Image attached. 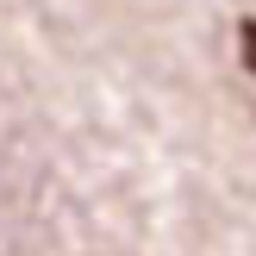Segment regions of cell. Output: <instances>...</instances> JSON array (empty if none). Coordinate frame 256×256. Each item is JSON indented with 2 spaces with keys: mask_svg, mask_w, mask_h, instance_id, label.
I'll return each instance as SVG.
<instances>
[{
  "mask_svg": "<svg viewBox=\"0 0 256 256\" xmlns=\"http://www.w3.org/2000/svg\"><path fill=\"white\" fill-rule=\"evenodd\" d=\"M238 38H244V62L256 69V19H244V25H238Z\"/></svg>",
  "mask_w": 256,
  "mask_h": 256,
  "instance_id": "1",
  "label": "cell"
}]
</instances>
